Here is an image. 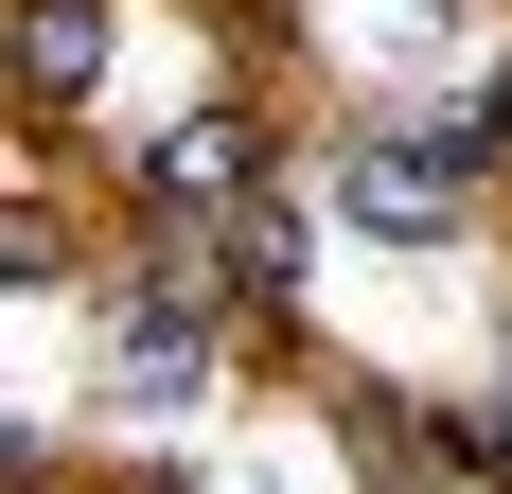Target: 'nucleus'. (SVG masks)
<instances>
[{"label":"nucleus","instance_id":"1","mask_svg":"<svg viewBox=\"0 0 512 494\" xmlns=\"http://www.w3.org/2000/svg\"><path fill=\"white\" fill-rule=\"evenodd\" d=\"M477 159H495V124L336 142V230H371V247H460V230H477Z\"/></svg>","mask_w":512,"mask_h":494},{"label":"nucleus","instance_id":"2","mask_svg":"<svg viewBox=\"0 0 512 494\" xmlns=\"http://www.w3.org/2000/svg\"><path fill=\"white\" fill-rule=\"evenodd\" d=\"M106 389L124 406H212L230 389V300L212 283H124L106 300Z\"/></svg>","mask_w":512,"mask_h":494},{"label":"nucleus","instance_id":"3","mask_svg":"<svg viewBox=\"0 0 512 494\" xmlns=\"http://www.w3.org/2000/svg\"><path fill=\"white\" fill-rule=\"evenodd\" d=\"M0 71H18L36 124H71V106L106 89V0H18V18H0Z\"/></svg>","mask_w":512,"mask_h":494},{"label":"nucleus","instance_id":"4","mask_svg":"<svg viewBox=\"0 0 512 494\" xmlns=\"http://www.w3.org/2000/svg\"><path fill=\"white\" fill-rule=\"evenodd\" d=\"M212 283L248 300V318H283V300H301V212H283V195H230V212H212Z\"/></svg>","mask_w":512,"mask_h":494},{"label":"nucleus","instance_id":"5","mask_svg":"<svg viewBox=\"0 0 512 494\" xmlns=\"http://www.w3.org/2000/svg\"><path fill=\"white\" fill-rule=\"evenodd\" d=\"M53 265H71V230L53 212H0V283H53Z\"/></svg>","mask_w":512,"mask_h":494},{"label":"nucleus","instance_id":"6","mask_svg":"<svg viewBox=\"0 0 512 494\" xmlns=\"http://www.w3.org/2000/svg\"><path fill=\"white\" fill-rule=\"evenodd\" d=\"M53 477V459H36V424H0V494H36Z\"/></svg>","mask_w":512,"mask_h":494}]
</instances>
